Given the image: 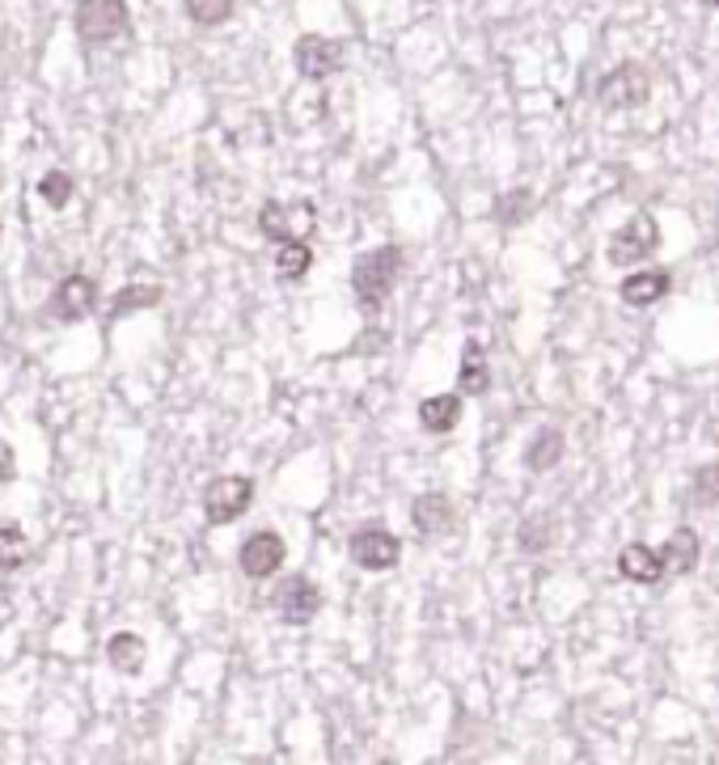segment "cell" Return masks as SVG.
<instances>
[{"label": "cell", "mask_w": 719, "mask_h": 765, "mask_svg": "<svg viewBox=\"0 0 719 765\" xmlns=\"http://www.w3.org/2000/svg\"><path fill=\"white\" fill-rule=\"evenodd\" d=\"M661 554L677 575H690L694 567H698V533H694V529H677V533L661 546Z\"/></svg>", "instance_id": "obj_17"}, {"label": "cell", "mask_w": 719, "mask_h": 765, "mask_svg": "<svg viewBox=\"0 0 719 765\" xmlns=\"http://www.w3.org/2000/svg\"><path fill=\"white\" fill-rule=\"evenodd\" d=\"M250 499H254V483L242 474L212 478L203 491V517H208V524H233L250 508Z\"/></svg>", "instance_id": "obj_5"}, {"label": "cell", "mask_w": 719, "mask_h": 765, "mask_svg": "<svg viewBox=\"0 0 719 765\" xmlns=\"http://www.w3.org/2000/svg\"><path fill=\"white\" fill-rule=\"evenodd\" d=\"M258 229H263V237L267 242H305V233L313 229V203H263V212H258Z\"/></svg>", "instance_id": "obj_6"}, {"label": "cell", "mask_w": 719, "mask_h": 765, "mask_svg": "<svg viewBox=\"0 0 719 765\" xmlns=\"http://www.w3.org/2000/svg\"><path fill=\"white\" fill-rule=\"evenodd\" d=\"M153 304H162V284H128L111 301L107 318H132L136 309H153Z\"/></svg>", "instance_id": "obj_19"}, {"label": "cell", "mask_w": 719, "mask_h": 765, "mask_svg": "<svg viewBox=\"0 0 719 765\" xmlns=\"http://www.w3.org/2000/svg\"><path fill=\"white\" fill-rule=\"evenodd\" d=\"M698 495H703V499H719V465H707V469L698 474Z\"/></svg>", "instance_id": "obj_27"}, {"label": "cell", "mask_w": 719, "mask_h": 765, "mask_svg": "<svg viewBox=\"0 0 719 765\" xmlns=\"http://www.w3.org/2000/svg\"><path fill=\"white\" fill-rule=\"evenodd\" d=\"M38 195H43L52 208H64V203L73 199V178H68L64 169H47L43 182H38Z\"/></svg>", "instance_id": "obj_24"}, {"label": "cell", "mask_w": 719, "mask_h": 765, "mask_svg": "<svg viewBox=\"0 0 719 765\" xmlns=\"http://www.w3.org/2000/svg\"><path fill=\"white\" fill-rule=\"evenodd\" d=\"M529 203H533V195H529V191L504 195V199H499V208H496V217L504 220V224H512V220H526Z\"/></svg>", "instance_id": "obj_25"}, {"label": "cell", "mask_w": 719, "mask_h": 765, "mask_svg": "<svg viewBox=\"0 0 719 765\" xmlns=\"http://www.w3.org/2000/svg\"><path fill=\"white\" fill-rule=\"evenodd\" d=\"M318 609H322V592H318L313 579H305V575H288V579L279 584V592H276L279 622H288V627H305V622H313Z\"/></svg>", "instance_id": "obj_8"}, {"label": "cell", "mask_w": 719, "mask_h": 765, "mask_svg": "<svg viewBox=\"0 0 719 765\" xmlns=\"http://www.w3.org/2000/svg\"><path fill=\"white\" fill-rule=\"evenodd\" d=\"M402 267H407V258H402L398 246H381L373 254H364L356 263V271H352V292H356L360 309H381V301L394 292V284L402 275Z\"/></svg>", "instance_id": "obj_1"}, {"label": "cell", "mask_w": 719, "mask_h": 765, "mask_svg": "<svg viewBox=\"0 0 719 765\" xmlns=\"http://www.w3.org/2000/svg\"><path fill=\"white\" fill-rule=\"evenodd\" d=\"M93 304H98V284L89 279V275H68V279H59L56 297L47 304V313L56 318V322H81L93 313Z\"/></svg>", "instance_id": "obj_9"}, {"label": "cell", "mask_w": 719, "mask_h": 765, "mask_svg": "<svg viewBox=\"0 0 719 765\" xmlns=\"http://www.w3.org/2000/svg\"><path fill=\"white\" fill-rule=\"evenodd\" d=\"M237 563H242V572L250 579H267V575L279 572V563H284V537L272 533V529H258V533H250L242 550H237Z\"/></svg>", "instance_id": "obj_11"}, {"label": "cell", "mask_w": 719, "mask_h": 765, "mask_svg": "<svg viewBox=\"0 0 719 765\" xmlns=\"http://www.w3.org/2000/svg\"><path fill=\"white\" fill-rule=\"evenodd\" d=\"M668 288H673V279H668V271H635V275H627L622 279V301L627 304H635V309H648V304H656L668 297Z\"/></svg>", "instance_id": "obj_14"}, {"label": "cell", "mask_w": 719, "mask_h": 765, "mask_svg": "<svg viewBox=\"0 0 719 765\" xmlns=\"http://www.w3.org/2000/svg\"><path fill=\"white\" fill-rule=\"evenodd\" d=\"M652 98V77L643 64H618L597 81V102L606 110H635Z\"/></svg>", "instance_id": "obj_3"}, {"label": "cell", "mask_w": 719, "mask_h": 765, "mask_svg": "<svg viewBox=\"0 0 719 765\" xmlns=\"http://www.w3.org/2000/svg\"><path fill=\"white\" fill-rule=\"evenodd\" d=\"M187 13L199 26H221L233 18V0H187Z\"/></svg>", "instance_id": "obj_23"}, {"label": "cell", "mask_w": 719, "mask_h": 765, "mask_svg": "<svg viewBox=\"0 0 719 765\" xmlns=\"http://www.w3.org/2000/svg\"><path fill=\"white\" fill-rule=\"evenodd\" d=\"M703 4H711V9H719V0H703Z\"/></svg>", "instance_id": "obj_28"}, {"label": "cell", "mask_w": 719, "mask_h": 765, "mask_svg": "<svg viewBox=\"0 0 719 765\" xmlns=\"http://www.w3.org/2000/svg\"><path fill=\"white\" fill-rule=\"evenodd\" d=\"M411 520H416V529L423 537H436L449 529V520H453V508H449V499L441 491H428L416 499V508H411Z\"/></svg>", "instance_id": "obj_15"}, {"label": "cell", "mask_w": 719, "mask_h": 765, "mask_svg": "<svg viewBox=\"0 0 719 765\" xmlns=\"http://www.w3.org/2000/svg\"><path fill=\"white\" fill-rule=\"evenodd\" d=\"M618 572L627 575L631 584H661L664 572H668V563H664V554L656 546H643V542H631V546L618 554Z\"/></svg>", "instance_id": "obj_12"}, {"label": "cell", "mask_w": 719, "mask_h": 765, "mask_svg": "<svg viewBox=\"0 0 719 765\" xmlns=\"http://www.w3.org/2000/svg\"><path fill=\"white\" fill-rule=\"evenodd\" d=\"M107 659H111L114 673L136 677L140 668H144V639L132 634V630H119V634H111V643H107Z\"/></svg>", "instance_id": "obj_16"}, {"label": "cell", "mask_w": 719, "mask_h": 765, "mask_svg": "<svg viewBox=\"0 0 719 765\" xmlns=\"http://www.w3.org/2000/svg\"><path fill=\"white\" fill-rule=\"evenodd\" d=\"M487 381H491V373H487L483 347H478V343H466V352H462V389H466V393H483Z\"/></svg>", "instance_id": "obj_22"}, {"label": "cell", "mask_w": 719, "mask_h": 765, "mask_svg": "<svg viewBox=\"0 0 719 765\" xmlns=\"http://www.w3.org/2000/svg\"><path fill=\"white\" fill-rule=\"evenodd\" d=\"M558 457H563V432H558V428H546V432H538V436L529 440L526 465L533 469V474H546V469H554V465H558Z\"/></svg>", "instance_id": "obj_18"}, {"label": "cell", "mask_w": 719, "mask_h": 765, "mask_svg": "<svg viewBox=\"0 0 719 765\" xmlns=\"http://www.w3.org/2000/svg\"><path fill=\"white\" fill-rule=\"evenodd\" d=\"M521 546H526L529 554L546 550V546H551V524H546L542 517H533V520L526 524V529H521Z\"/></svg>", "instance_id": "obj_26"}, {"label": "cell", "mask_w": 719, "mask_h": 765, "mask_svg": "<svg viewBox=\"0 0 719 765\" xmlns=\"http://www.w3.org/2000/svg\"><path fill=\"white\" fill-rule=\"evenodd\" d=\"M309 263H313L309 242H284V246H276V271L284 279H301L309 271Z\"/></svg>", "instance_id": "obj_21"}, {"label": "cell", "mask_w": 719, "mask_h": 765, "mask_svg": "<svg viewBox=\"0 0 719 765\" xmlns=\"http://www.w3.org/2000/svg\"><path fill=\"white\" fill-rule=\"evenodd\" d=\"M347 550H352V563L364 572H389L402 558V542L389 529H360Z\"/></svg>", "instance_id": "obj_10"}, {"label": "cell", "mask_w": 719, "mask_h": 765, "mask_svg": "<svg viewBox=\"0 0 719 765\" xmlns=\"http://www.w3.org/2000/svg\"><path fill=\"white\" fill-rule=\"evenodd\" d=\"M292 59H297V73L305 81H327L343 68V47L327 34H301L292 47Z\"/></svg>", "instance_id": "obj_7"}, {"label": "cell", "mask_w": 719, "mask_h": 765, "mask_svg": "<svg viewBox=\"0 0 719 765\" xmlns=\"http://www.w3.org/2000/svg\"><path fill=\"white\" fill-rule=\"evenodd\" d=\"M656 246H661V224L648 217V212H639V217H631L613 237H609L606 258L613 267H635V263H643Z\"/></svg>", "instance_id": "obj_4"}, {"label": "cell", "mask_w": 719, "mask_h": 765, "mask_svg": "<svg viewBox=\"0 0 719 765\" xmlns=\"http://www.w3.org/2000/svg\"><path fill=\"white\" fill-rule=\"evenodd\" d=\"M73 26H77V38L89 47L114 43L128 30V0H77Z\"/></svg>", "instance_id": "obj_2"}, {"label": "cell", "mask_w": 719, "mask_h": 765, "mask_svg": "<svg viewBox=\"0 0 719 765\" xmlns=\"http://www.w3.org/2000/svg\"><path fill=\"white\" fill-rule=\"evenodd\" d=\"M30 558V537L22 533V524L0 520V572H18Z\"/></svg>", "instance_id": "obj_20"}, {"label": "cell", "mask_w": 719, "mask_h": 765, "mask_svg": "<svg viewBox=\"0 0 719 765\" xmlns=\"http://www.w3.org/2000/svg\"><path fill=\"white\" fill-rule=\"evenodd\" d=\"M419 423H423V432H432V436L453 432V428L462 423V393H436V398H423V402H419Z\"/></svg>", "instance_id": "obj_13"}, {"label": "cell", "mask_w": 719, "mask_h": 765, "mask_svg": "<svg viewBox=\"0 0 719 765\" xmlns=\"http://www.w3.org/2000/svg\"><path fill=\"white\" fill-rule=\"evenodd\" d=\"M377 765H398V762H377Z\"/></svg>", "instance_id": "obj_29"}]
</instances>
